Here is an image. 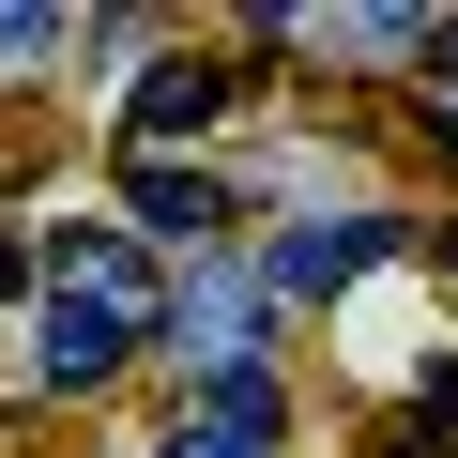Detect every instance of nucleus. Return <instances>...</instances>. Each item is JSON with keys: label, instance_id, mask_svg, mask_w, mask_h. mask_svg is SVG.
I'll use <instances>...</instances> for the list:
<instances>
[{"label": "nucleus", "instance_id": "obj_2", "mask_svg": "<svg viewBox=\"0 0 458 458\" xmlns=\"http://www.w3.org/2000/svg\"><path fill=\"white\" fill-rule=\"evenodd\" d=\"M382 245H397V214H336V229H291V245H276V291H291V306H306V291H352Z\"/></svg>", "mask_w": 458, "mask_h": 458}, {"label": "nucleus", "instance_id": "obj_3", "mask_svg": "<svg viewBox=\"0 0 458 458\" xmlns=\"http://www.w3.org/2000/svg\"><path fill=\"white\" fill-rule=\"evenodd\" d=\"M123 107H138V138H168V123H214V107H229V77H214V62H153Z\"/></svg>", "mask_w": 458, "mask_h": 458}, {"label": "nucleus", "instance_id": "obj_5", "mask_svg": "<svg viewBox=\"0 0 458 458\" xmlns=\"http://www.w3.org/2000/svg\"><path fill=\"white\" fill-rule=\"evenodd\" d=\"M62 47V16H47V0H0V77H16V62H47Z\"/></svg>", "mask_w": 458, "mask_h": 458}, {"label": "nucleus", "instance_id": "obj_1", "mask_svg": "<svg viewBox=\"0 0 458 458\" xmlns=\"http://www.w3.org/2000/svg\"><path fill=\"white\" fill-rule=\"evenodd\" d=\"M138 336H168V291H153V260L123 245V229H62L31 367H47L62 397H92V382H123V352H138Z\"/></svg>", "mask_w": 458, "mask_h": 458}, {"label": "nucleus", "instance_id": "obj_9", "mask_svg": "<svg viewBox=\"0 0 458 458\" xmlns=\"http://www.w3.org/2000/svg\"><path fill=\"white\" fill-rule=\"evenodd\" d=\"M443 260H458V229H443Z\"/></svg>", "mask_w": 458, "mask_h": 458}, {"label": "nucleus", "instance_id": "obj_7", "mask_svg": "<svg viewBox=\"0 0 458 458\" xmlns=\"http://www.w3.org/2000/svg\"><path fill=\"white\" fill-rule=\"evenodd\" d=\"M428 428H458V367H428Z\"/></svg>", "mask_w": 458, "mask_h": 458}, {"label": "nucleus", "instance_id": "obj_6", "mask_svg": "<svg viewBox=\"0 0 458 458\" xmlns=\"http://www.w3.org/2000/svg\"><path fill=\"white\" fill-rule=\"evenodd\" d=\"M168 458H260V443H229V428H183V443H168Z\"/></svg>", "mask_w": 458, "mask_h": 458}, {"label": "nucleus", "instance_id": "obj_4", "mask_svg": "<svg viewBox=\"0 0 458 458\" xmlns=\"http://www.w3.org/2000/svg\"><path fill=\"white\" fill-rule=\"evenodd\" d=\"M214 214H229V199H214L199 168H138V229H153V245H199Z\"/></svg>", "mask_w": 458, "mask_h": 458}, {"label": "nucleus", "instance_id": "obj_8", "mask_svg": "<svg viewBox=\"0 0 458 458\" xmlns=\"http://www.w3.org/2000/svg\"><path fill=\"white\" fill-rule=\"evenodd\" d=\"M16 276H31V245H16V229H0V291H16Z\"/></svg>", "mask_w": 458, "mask_h": 458}]
</instances>
